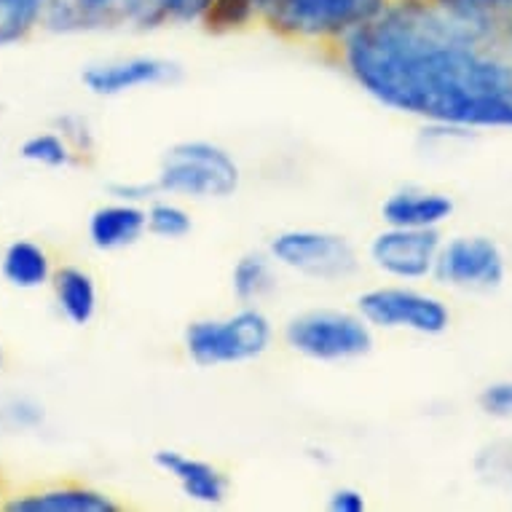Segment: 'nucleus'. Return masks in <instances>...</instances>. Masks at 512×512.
Returning a JSON list of instances; mask_svg holds the SVG:
<instances>
[{
	"instance_id": "nucleus-1",
	"label": "nucleus",
	"mask_w": 512,
	"mask_h": 512,
	"mask_svg": "<svg viewBox=\"0 0 512 512\" xmlns=\"http://www.w3.org/2000/svg\"><path fill=\"white\" fill-rule=\"evenodd\" d=\"M328 59L378 105L429 126L512 129V35L475 30L432 0L389 3Z\"/></svg>"
},
{
	"instance_id": "nucleus-2",
	"label": "nucleus",
	"mask_w": 512,
	"mask_h": 512,
	"mask_svg": "<svg viewBox=\"0 0 512 512\" xmlns=\"http://www.w3.org/2000/svg\"><path fill=\"white\" fill-rule=\"evenodd\" d=\"M389 3L395 0H277L263 27L328 57L346 35L368 25Z\"/></svg>"
},
{
	"instance_id": "nucleus-3",
	"label": "nucleus",
	"mask_w": 512,
	"mask_h": 512,
	"mask_svg": "<svg viewBox=\"0 0 512 512\" xmlns=\"http://www.w3.org/2000/svg\"><path fill=\"white\" fill-rule=\"evenodd\" d=\"M156 185L164 196L228 199L242 185V169L223 145L212 140H183L161 156Z\"/></svg>"
},
{
	"instance_id": "nucleus-4",
	"label": "nucleus",
	"mask_w": 512,
	"mask_h": 512,
	"mask_svg": "<svg viewBox=\"0 0 512 512\" xmlns=\"http://www.w3.org/2000/svg\"><path fill=\"white\" fill-rule=\"evenodd\" d=\"M274 328L266 311L242 306L228 317L194 319L183 333L185 354L199 368H220L252 362L269 352Z\"/></svg>"
},
{
	"instance_id": "nucleus-5",
	"label": "nucleus",
	"mask_w": 512,
	"mask_h": 512,
	"mask_svg": "<svg viewBox=\"0 0 512 512\" xmlns=\"http://www.w3.org/2000/svg\"><path fill=\"white\" fill-rule=\"evenodd\" d=\"M285 341L314 362H349L368 357L376 346L373 325L360 311L306 309L287 319Z\"/></svg>"
},
{
	"instance_id": "nucleus-6",
	"label": "nucleus",
	"mask_w": 512,
	"mask_h": 512,
	"mask_svg": "<svg viewBox=\"0 0 512 512\" xmlns=\"http://www.w3.org/2000/svg\"><path fill=\"white\" fill-rule=\"evenodd\" d=\"M269 255L277 266L317 282H341L357 274L360 255L344 234L322 228H285L271 236Z\"/></svg>"
},
{
	"instance_id": "nucleus-7",
	"label": "nucleus",
	"mask_w": 512,
	"mask_h": 512,
	"mask_svg": "<svg viewBox=\"0 0 512 512\" xmlns=\"http://www.w3.org/2000/svg\"><path fill=\"white\" fill-rule=\"evenodd\" d=\"M357 311L381 330H408L432 338L451 328L448 303L411 285L370 287L357 298Z\"/></svg>"
},
{
	"instance_id": "nucleus-8",
	"label": "nucleus",
	"mask_w": 512,
	"mask_h": 512,
	"mask_svg": "<svg viewBox=\"0 0 512 512\" xmlns=\"http://www.w3.org/2000/svg\"><path fill=\"white\" fill-rule=\"evenodd\" d=\"M432 279L462 293H494L507 279V255L486 234L451 236L440 244Z\"/></svg>"
},
{
	"instance_id": "nucleus-9",
	"label": "nucleus",
	"mask_w": 512,
	"mask_h": 512,
	"mask_svg": "<svg viewBox=\"0 0 512 512\" xmlns=\"http://www.w3.org/2000/svg\"><path fill=\"white\" fill-rule=\"evenodd\" d=\"M440 244H443L440 228L387 226L370 239L368 258L387 277L400 282H419L432 277Z\"/></svg>"
},
{
	"instance_id": "nucleus-10",
	"label": "nucleus",
	"mask_w": 512,
	"mask_h": 512,
	"mask_svg": "<svg viewBox=\"0 0 512 512\" xmlns=\"http://www.w3.org/2000/svg\"><path fill=\"white\" fill-rule=\"evenodd\" d=\"M121 27L148 30V0H46L41 30L68 35Z\"/></svg>"
},
{
	"instance_id": "nucleus-11",
	"label": "nucleus",
	"mask_w": 512,
	"mask_h": 512,
	"mask_svg": "<svg viewBox=\"0 0 512 512\" xmlns=\"http://www.w3.org/2000/svg\"><path fill=\"white\" fill-rule=\"evenodd\" d=\"M183 76V68L175 59L153 57V54H135V57H118L94 62L81 73V84L94 97H121V94L151 89V86L175 84Z\"/></svg>"
},
{
	"instance_id": "nucleus-12",
	"label": "nucleus",
	"mask_w": 512,
	"mask_h": 512,
	"mask_svg": "<svg viewBox=\"0 0 512 512\" xmlns=\"http://www.w3.org/2000/svg\"><path fill=\"white\" fill-rule=\"evenodd\" d=\"M153 464L175 480L185 499L204 507H218L228 499V478L215 464L188 456L175 448H161L153 454Z\"/></svg>"
},
{
	"instance_id": "nucleus-13",
	"label": "nucleus",
	"mask_w": 512,
	"mask_h": 512,
	"mask_svg": "<svg viewBox=\"0 0 512 512\" xmlns=\"http://www.w3.org/2000/svg\"><path fill=\"white\" fill-rule=\"evenodd\" d=\"M11 512H116L121 504L100 488L84 483H59V486L33 488L9 496L0 504Z\"/></svg>"
},
{
	"instance_id": "nucleus-14",
	"label": "nucleus",
	"mask_w": 512,
	"mask_h": 512,
	"mask_svg": "<svg viewBox=\"0 0 512 512\" xmlns=\"http://www.w3.org/2000/svg\"><path fill=\"white\" fill-rule=\"evenodd\" d=\"M148 231V207L137 202H108L100 204L89 215L86 234L94 250L118 252L135 247Z\"/></svg>"
},
{
	"instance_id": "nucleus-15",
	"label": "nucleus",
	"mask_w": 512,
	"mask_h": 512,
	"mask_svg": "<svg viewBox=\"0 0 512 512\" xmlns=\"http://www.w3.org/2000/svg\"><path fill=\"white\" fill-rule=\"evenodd\" d=\"M456 210L454 199L443 191L405 185L381 204V220L397 228H440Z\"/></svg>"
},
{
	"instance_id": "nucleus-16",
	"label": "nucleus",
	"mask_w": 512,
	"mask_h": 512,
	"mask_svg": "<svg viewBox=\"0 0 512 512\" xmlns=\"http://www.w3.org/2000/svg\"><path fill=\"white\" fill-rule=\"evenodd\" d=\"M51 290H54V301L62 317L68 319L76 328H86L100 309V293H97V282L86 269L81 266H59L51 274Z\"/></svg>"
},
{
	"instance_id": "nucleus-17",
	"label": "nucleus",
	"mask_w": 512,
	"mask_h": 512,
	"mask_svg": "<svg viewBox=\"0 0 512 512\" xmlns=\"http://www.w3.org/2000/svg\"><path fill=\"white\" fill-rule=\"evenodd\" d=\"M0 274L17 290H38L51 285L54 266L41 244L33 239H14L0 255Z\"/></svg>"
},
{
	"instance_id": "nucleus-18",
	"label": "nucleus",
	"mask_w": 512,
	"mask_h": 512,
	"mask_svg": "<svg viewBox=\"0 0 512 512\" xmlns=\"http://www.w3.org/2000/svg\"><path fill=\"white\" fill-rule=\"evenodd\" d=\"M277 285V261L271 258L269 250L244 252L231 269V290L242 306H258L277 290Z\"/></svg>"
},
{
	"instance_id": "nucleus-19",
	"label": "nucleus",
	"mask_w": 512,
	"mask_h": 512,
	"mask_svg": "<svg viewBox=\"0 0 512 512\" xmlns=\"http://www.w3.org/2000/svg\"><path fill=\"white\" fill-rule=\"evenodd\" d=\"M464 25L494 35H512V0H432Z\"/></svg>"
},
{
	"instance_id": "nucleus-20",
	"label": "nucleus",
	"mask_w": 512,
	"mask_h": 512,
	"mask_svg": "<svg viewBox=\"0 0 512 512\" xmlns=\"http://www.w3.org/2000/svg\"><path fill=\"white\" fill-rule=\"evenodd\" d=\"M277 0H215L204 27L210 33H236L252 25H266Z\"/></svg>"
},
{
	"instance_id": "nucleus-21",
	"label": "nucleus",
	"mask_w": 512,
	"mask_h": 512,
	"mask_svg": "<svg viewBox=\"0 0 512 512\" xmlns=\"http://www.w3.org/2000/svg\"><path fill=\"white\" fill-rule=\"evenodd\" d=\"M46 0H0V46L27 41L41 30Z\"/></svg>"
},
{
	"instance_id": "nucleus-22",
	"label": "nucleus",
	"mask_w": 512,
	"mask_h": 512,
	"mask_svg": "<svg viewBox=\"0 0 512 512\" xmlns=\"http://www.w3.org/2000/svg\"><path fill=\"white\" fill-rule=\"evenodd\" d=\"M19 156L30 161V164H38V167L46 169H65L73 167V164H84L57 129H51V132H35V135L27 137L25 143L19 145Z\"/></svg>"
},
{
	"instance_id": "nucleus-23",
	"label": "nucleus",
	"mask_w": 512,
	"mask_h": 512,
	"mask_svg": "<svg viewBox=\"0 0 512 512\" xmlns=\"http://www.w3.org/2000/svg\"><path fill=\"white\" fill-rule=\"evenodd\" d=\"M215 0H148V30L164 25H204Z\"/></svg>"
},
{
	"instance_id": "nucleus-24",
	"label": "nucleus",
	"mask_w": 512,
	"mask_h": 512,
	"mask_svg": "<svg viewBox=\"0 0 512 512\" xmlns=\"http://www.w3.org/2000/svg\"><path fill=\"white\" fill-rule=\"evenodd\" d=\"M194 231L191 212L172 199H151L148 202V234L159 239H185Z\"/></svg>"
},
{
	"instance_id": "nucleus-25",
	"label": "nucleus",
	"mask_w": 512,
	"mask_h": 512,
	"mask_svg": "<svg viewBox=\"0 0 512 512\" xmlns=\"http://www.w3.org/2000/svg\"><path fill=\"white\" fill-rule=\"evenodd\" d=\"M475 470L488 486L512 491V437H502V440L483 445L475 459Z\"/></svg>"
},
{
	"instance_id": "nucleus-26",
	"label": "nucleus",
	"mask_w": 512,
	"mask_h": 512,
	"mask_svg": "<svg viewBox=\"0 0 512 512\" xmlns=\"http://www.w3.org/2000/svg\"><path fill=\"white\" fill-rule=\"evenodd\" d=\"M43 405L30 397H9L0 403V429L6 432H33L43 427Z\"/></svg>"
},
{
	"instance_id": "nucleus-27",
	"label": "nucleus",
	"mask_w": 512,
	"mask_h": 512,
	"mask_svg": "<svg viewBox=\"0 0 512 512\" xmlns=\"http://www.w3.org/2000/svg\"><path fill=\"white\" fill-rule=\"evenodd\" d=\"M54 129L59 135L65 137L70 143V148L78 153V159L86 161L94 156V129L89 124V118L81 116V113H62V116L54 118Z\"/></svg>"
},
{
	"instance_id": "nucleus-28",
	"label": "nucleus",
	"mask_w": 512,
	"mask_h": 512,
	"mask_svg": "<svg viewBox=\"0 0 512 512\" xmlns=\"http://www.w3.org/2000/svg\"><path fill=\"white\" fill-rule=\"evenodd\" d=\"M478 408L491 419L512 421V378H502L480 389Z\"/></svg>"
},
{
	"instance_id": "nucleus-29",
	"label": "nucleus",
	"mask_w": 512,
	"mask_h": 512,
	"mask_svg": "<svg viewBox=\"0 0 512 512\" xmlns=\"http://www.w3.org/2000/svg\"><path fill=\"white\" fill-rule=\"evenodd\" d=\"M153 194H159V185L153 183H113L110 185V196L121 199V202H151Z\"/></svg>"
},
{
	"instance_id": "nucleus-30",
	"label": "nucleus",
	"mask_w": 512,
	"mask_h": 512,
	"mask_svg": "<svg viewBox=\"0 0 512 512\" xmlns=\"http://www.w3.org/2000/svg\"><path fill=\"white\" fill-rule=\"evenodd\" d=\"M328 507L333 512H365L368 510V502H365V496H362L360 488L341 486L330 494Z\"/></svg>"
},
{
	"instance_id": "nucleus-31",
	"label": "nucleus",
	"mask_w": 512,
	"mask_h": 512,
	"mask_svg": "<svg viewBox=\"0 0 512 512\" xmlns=\"http://www.w3.org/2000/svg\"><path fill=\"white\" fill-rule=\"evenodd\" d=\"M3 362H6V354H3V346H0V370H3Z\"/></svg>"
}]
</instances>
